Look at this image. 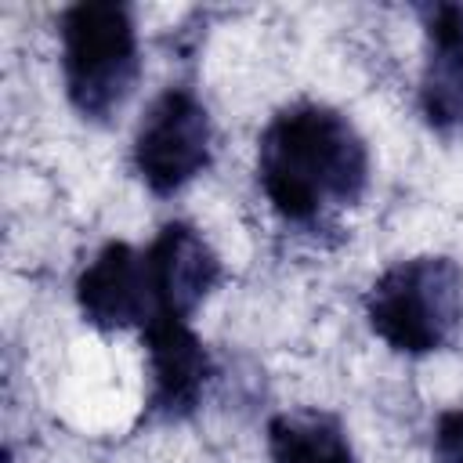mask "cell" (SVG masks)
<instances>
[{
    "label": "cell",
    "mask_w": 463,
    "mask_h": 463,
    "mask_svg": "<svg viewBox=\"0 0 463 463\" xmlns=\"http://www.w3.org/2000/svg\"><path fill=\"white\" fill-rule=\"evenodd\" d=\"M145 264H148V279H152L156 315L188 318L224 279V264H221L217 250L188 221L163 224L159 235L145 250Z\"/></svg>",
    "instance_id": "52a82bcc"
},
{
    "label": "cell",
    "mask_w": 463,
    "mask_h": 463,
    "mask_svg": "<svg viewBox=\"0 0 463 463\" xmlns=\"http://www.w3.org/2000/svg\"><path fill=\"white\" fill-rule=\"evenodd\" d=\"M271 463H354L344 423L318 409L279 412L268 423Z\"/></svg>",
    "instance_id": "9c48e42d"
},
{
    "label": "cell",
    "mask_w": 463,
    "mask_h": 463,
    "mask_svg": "<svg viewBox=\"0 0 463 463\" xmlns=\"http://www.w3.org/2000/svg\"><path fill=\"white\" fill-rule=\"evenodd\" d=\"M148 354V420L177 423L188 420L213 376V358L206 344L195 336L188 318L156 315L141 329Z\"/></svg>",
    "instance_id": "5b68a950"
},
{
    "label": "cell",
    "mask_w": 463,
    "mask_h": 463,
    "mask_svg": "<svg viewBox=\"0 0 463 463\" xmlns=\"http://www.w3.org/2000/svg\"><path fill=\"white\" fill-rule=\"evenodd\" d=\"M4 463H14V459H11V452H7V456H4Z\"/></svg>",
    "instance_id": "8fae6325"
},
{
    "label": "cell",
    "mask_w": 463,
    "mask_h": 463,
    "mask_svg": "<svg viewBox=\"0 0 463 463\" xmlns=\"http://www.w3.org/2000/svg\"><path fill=\"white\" fill-rule=\"evenodd\" d=\"M257 184L286 224L322 228L369 188L365 137L340 109L293 101L257 141Z\"/></svg>",
    "instance_id": "6da1fadb"
},
{
    "label": "cell",
    "mask_w": 463,
    "mask_h": 463,
    "mask_svg": "<svg viewBox=\"0 0 463 463\" xmlns=\"http://www.w3.org/2000/svg\"><path fill=\"white\" fill-rule=\"evenodd\" d=\"M365 322L398 354L441 351L463 322L459 264L441 253L391 264L365 293Z\"/></svg>",
    "instance_id": "3957f363"
},
{
    "label": "cell",
    "mask_w": 463,
    "mask_h": 463,
    "mask_svg": "<svg viewBox=\"0 0 463 463\" xmlns=\"http://www.w3.org/2000/svg\"><path fill=\"white\" fill-rule=\"evenodd\" d=\"M76 307L83 322L101 333L145 329L156 315L145 250H134L130 242H105L76 275Z\"/></svg>",
    "instance_id": "8992f818"
},
{
    "label": "cell",
    "mask_w": 463,
    "mask_h": 463,
    "mask_svg": "<svg viewBox=\"0 0 463 463\" xmlns=\"http://www.w3.org/2000/svg\"><path fill=\"white\" fill-rule=\"evenodd\" d=\"M61 80L69 105L90 119H112L141 76L137 25L127 4L83 0L61 11Z\"/></svg>",
    "instance_id": "7a4b0ae2"
},
{
    "label": "cell",
    "mask_w": 463,
    "mask_h": 463,
    "mask_svg": "<svg viewBox=\"0 0 463 463\" xmlns=\"http://www.w3.org/2000/svg\"><path fill=\"white\" fill-rule=\"evenodd\" d=\"M434 459L438 463H463V405L445 409L434 420Z\"/></svg>",
    "instance_id": "30bf717a"
},
{
    "label": "cell",
    "mask_w": 463,
    "mask_h": 463,
    "mask_svg": "<svg viewBox=\"0 0 463 463\" xmlns=\"http://www.w3.org/2000/svg\"><path fill=\"white\" fill-rule=\"evenodd\" d=\"M213 156L210 112L188 87H166L145 112L134 134V174L152 195H177L188 188Z\"/></svg>",
    "instance_id": "277c9868"
},
{
    "label": "cell",
    "mask_w": 463,
    "mask_h": 463,
    "mask_svg": "<svg viewBox=\"0 0 463 463\" xmlns=\"http://www.w3.org/2000/svg\"><path fill=\"white\" fill-rule=\"evenodd\" d=\"M420 112L438 134H463V4L423 7Z\"/></svg>",
    "instance_id": "ba28073f"
}]
</instances>
